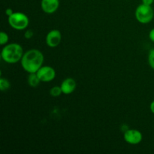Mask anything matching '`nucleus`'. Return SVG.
<instances>
[{
  "label": "nucleus",
  "instance_id": "1",
  "mask_svg": "<svg viewBox=\"0 0 154 154\" xmlns=\"http://www.w3.org/2000/svg\"><path fill=\"white\" fill-rule=\"evenodd\" d=\"M44 60L43 54L39 50H29L24 53L21 59V66L29 74L36 73L43 65Z\"/></svg>",
  "mask_w": 154,
  "mask_h": 154
},
{
  "label": "nucleus",
  "instance_id": "2",
  "mask_svg": "<svg viewBox=\"0 0 154 154\" xmlns=\"http://www.w3.org/2000/svg\"><path fill=\"white\" fill-rule=\"evenodd\" d=\"M23 54V49L20 45L17 43H11L6 45L2 48L1 57L5 63L14 64V63L20 61Z\"/></svg>",
  "mask_w": 154,
  "mask_h": 154
},
{
  "label": "nucleus",
  "instance_id": "3",
  "mask_svg": "<svg viewBox=\"0 0 154 154\" xmlns=\"http://www.w3.org/2000/svg\"><path fill=\"white\" fill-rule=\"evenodd\" d=\"M8 20L10 26L18 31L26 29L29 23V20L27 15L22 12H14L8 17Z\"/></svg>",
  "mask_w": 154,
  "mask_h": 154
},
{
  "label": "nucleus",
  "instance_id": "4",
  "mask_svg": "<svg viewBox=\"0 0 154 154\" xmlns=\"http://www.w3.org/2000/svg\"><path fill=\"white\" fill-rule=\"evenodd\" d=\"M135 16L140 23L147 24L153 19L154 11L151 5L141 4L135 9Z\"/></svg>",
  "mask_w": 154,
  "mask_h": 154
},
{
  "label": "nucleus",
  "instance_id": "5",
  "mask_svg": "<svg viewBox=\"0 0 154 154\" xmlns=\"http://www.w3.org/2000/svg\"><path fill=\"white\" fill-rule=\"evenodd\" d=\"M123 138L127 144L135 145L141 142L143 139V135L142 133L138 129H128L124 132Z\"/></svg>",
  "mask_w": 154,
  "mask_h": 154
},
{
  "label": "nucleus",
  "instance_id": "6",
  "mask_svg": "<svg viewBox=\"0 0 154 154\" xmlns=\"http://www.w3.org/2000/svg\"><path fill=\"white\" fill-rule=\"evenodd\" d=\"M42 82H50L56 78V71L51 66H42L36 72Z\"/></svg>",
  "mask_w": 154,
  "mask_h": 154
},
{
  "label": "nucleus",
  "instance_id": "7",
  "mask_svg": "<svg viewBox=\"0 0 154 154\" xmlns=\"http://www.w3.org/2000/svg\"><path fill=\"white\" fill-rule=\"evenodd\" d=\"M62 41V34L60 30L53 29L47 34L45 38L46 45L49 48H54L59 46Z\"/></svg>",
  "mask_w": 154,
  "mask_h": 154
},
{
  "label": "nucleus",
  "instance_id": "8",
  "mask_svg": "<svg viewBox=\"0 0 154 154\" xmlns=\"http://www.w3.org/2000/svg\"><path fill=\"white\" fill-rule=\"evenodd\" d=\"M60 6V0H42L41 8L45 13L53 14L57 11Z\"/></svg>",
  "mask_w": 154,
  "mask_h": 154
},
{
  "label": "nucleus",
  "instance_id": "9",
  "mask_svg": "<svg viewBox=\"0 0 154 154\" xmlns=\"http://www.w3.org/2000/svg\"><path fill=\"white\" fill-rule=\"evenodd\" d=\"M60 87H61L63 94L69 95L75 90L77 87V83L73 78H68L62 82Z\"/></svg>",
  "mask_w": 154,
  "mask_h": 154
},
{
  "label": "nucleus",
  "instance_id": "10",
  "mask_svg": "<svg viewBox=\"0 0 154 154\" xmlns=\"http://www.w3.org/2000/svg\"><path fill=\"white\" fill-rule=\"evenodd\" d=\"M27 82H28V84L30 86V87L35 88V87H38L42 81H40V79H39L37 74L29 73L28 78H27Z\"/></svg>",
  "mask_w": 154,
  "mask_h": 154
},
{
  "label": "nucleus",
  "instance_id": "11",
  "mask_svg": "<svg viewBox=\"0 0 154 154\" xmlns=\"http://www.w3.org/2000/svg\"><path fill=\"white\" fill-rule=\"evenodd\" d=\"M11 87V84L8 80L6 78H0V90L1 91H6L9 90Z\"/></svg>",
  "mask_w": 154,
  "mask_h": 154
},
{
  "label": "nucleus",
  "instance_id": "12",
  "mask_svg": "<svg viewBox=\"0 0 154 154\" xmlns=\"http://www.w3.org/2000/svg\"><path fill=\"white\" fill-rule=\"evenodd\" d=\"M63 93L60 86H54L50 90V94L53 97H59Z\"/></svg>",
  "mask_w": 154,
  "mask_h": 154
},
{
  "label": "nucleus",
  "instance_id": "13",
  "mask_svg": "<svg viewBox=\"0 0 154 154\" xmlns=\"http://www.w3.org/2000/svg\"><path fill=\"white\" fill-rule=\"evenodd\" d=\"M8 35L6 32H5L2 31L1 32H0V45H1L2 46L6 45V44L8 42Z\"/></svg>",
  "mask_w": 154,
  "mask_h": 154
},
{
  "label": "nucleus",
  "instance_id": "14",
  "mask_svg": "<svg viewBox=\"0 0 154 154\" xmlns=\"http://www.w3.org/2000/svg\"><path fill=\"white\" fill-rule=\"evenodd\" d=\"M147 60H148L149 66H150L152 69H154V48L149 51Z\"/></svg>",
  "mask_w": 154,
  "mask_h": 154
},
{
  "label": "nucleus",
  "instance_id": "15",
  "mask_svg": "<svg viewBox=\"0 0 154 154\" xmlns=\"http://www.w3.org/2000/svg\"><path fill=\"white\" fill-rule=\"evenodd\" d=\"M33 35H34V32L32 29H27L24 32V38L26 39H31Z\"/></svg>",
  "mask_w": 154,
  "mask_h": 154
},
{
  "label": "nucleus",
  "instance_id": "16",
  "mask_svg": "<svg viewBox=\"0 0 154 154\" xmlns=\"http://www.w3.org/2000/svg\"><path fill=\"white\" fill-rule=\"evenodd\" d=\"M149 38H150L151 42H154V28L152 29L150 31V32H149Z\"/></svg>",
  "mask_w": 154,
  "mask_h": 154
},
{
  "label": "nucleus",
  "instance_id": "17",
  "mask_svg": "<svg viewBox=\"0 0 154 154\" xmlns=\"http://www.w3.org/2000/svg\"><path fill=\"white\" fill-rule=\"evenodd\" d=\"M141 2H142V4L147 5H152L154 0H141Z\"/></svg>",
  "mask_w": 154,
  "mask_h": 154
},
{
  "label": "nucleus",
  "instance_id": "18",
  "mask_svg": "<svg viewBox=\"0 0 154 154\" xmlns=\"http://www.w3.org/2000/svg\"><path fill=\"white\" fill-rule=\"evenodd\" d=\"M13 13H14V11L11 8H7L5 10V14L8 17L11 16V15Z\"/></svg>",
  "mask_w": 154,
  "mask_h": 154
},
{
  "label": "nucleus",
  "instance_id": "19",
  "mask_svg": "<svg viewBox=\"0 0 154 154\" xmlns=\"http://www.w3.org/2000/svg\"><path fill=\"white\" fill-rule=\"evenodd\" d=\"M150 111H151V112L154 114V100L151 102V103H150Z\"/></svg>",
  "mask_w": 154,
  "mask_h": 154
}]
</instances>
